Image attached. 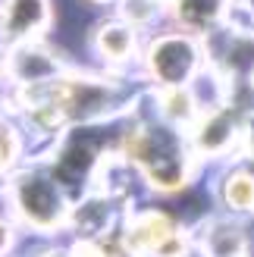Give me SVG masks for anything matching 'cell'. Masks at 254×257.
I'll return each instance as SVG.
<instances>
[{
  "mask_svg": "<svg viewBox=\"0 0 254 257\" xmlns=\"http://www.w3.org/2000/svg\"><path fill=\"white\" fill-rule=\"evenodd\" d=\"M16 207L22 210V216L35 226H57L63 220V213H66V204H63L57 185L50 182L47 176L41 173H29L19 179L16 185Z\"/></svg>",
  "mask_w": 254,
  "mask_h": 257,
  "instance_id": "6da1fadb",
  "label": "cell"
},
{
  "mask_svg": "<svg viewBox=\"0 0 254 257\" xmlns=\"http://www.w3.org/2000/svg\"><path fill=\"white\" fill-rule=\"evenodd\" d=\"M195 47L182 41V38H163V41L157 44V50L151 54V66H154L157 79L170 82V85H179L188 79V72L195 69Z\"/></svg>",
  "mask_w": 254,
  "mask_h": 257,
  "instance_id": "7a4b0ae2",
  "label": "cell"
},
{
  "mask_svg": "<svg viewBox=\"0 0 254 257\" xmlns=\"http://www.w3.org/2000/svg\"><path fill=\"white\" fill-rule=\"evenodd\" d=\"M47 7L44 0H10L4 13V32L10 38H25L44 22Z\"/></svg>",
  "mask_w": 254,
  "mask_h": 257,
  "instance_id": "3957f363",
  "label": "cell"
},
{
  "mask_svg": "<svg viewBox=\"0 0 254 257\" xmlns=\"http://www.w3.org/2000/svg\"><path fill=\"white\" fill-rule=\"evenodd\" d=\"M220 13L223 0H179V16L195 29H204V22H213Z\"/></svg>",
  "mask_w": 254,
  "mask_h": 257,
  "instance_id": "277c9868",
  "label": "cell"
},
{
  "mask_svg": "<svg viewBox=\"0 0 254 257\" xmlns=\"http://www.w3.org/2000/svg\"><path fill=\"white\" fill-rule=\"evenodd\" d=\"M132 47V35L125 25H110V29L100 32V50L107 57H125Z\"/></svg>",
  "mask_w": 254,
  "mask_h": 257,
  "instance_id": "5b68a950",
  "label": "cell"
},
{
  "mask_svg": "<svg viewBox=\"0 0 254 257\" xmlns=\"http://www.w3.org/2000/svg\"><path fill=\"white\" fill-rule=\"evenodd\" d=\"M226 198H229L235 207H251V204H254V179L251 176H235V179H229Z\"/></svg>",
  "mask_w": 254,
  "mask_h": 257,
  "instance_id": "8992f818",
  "label": "cell"
},
{
  "mask_svg": "<svg viewBox=\"0 0 254 257\" xmlns=\"http://www.w3.org/2000/svg\"><path fill=\"white\" fill-rule=\"evenodd\" d=\"M7 241H10V232H7V226H4V223H0V251H4V248H7Z\"/></svg>",
  "mask_w": 254,
  "mask_h": 257,
  "instance_id": "52a82bcc",
  "label": "cell"
}]
</instances>
